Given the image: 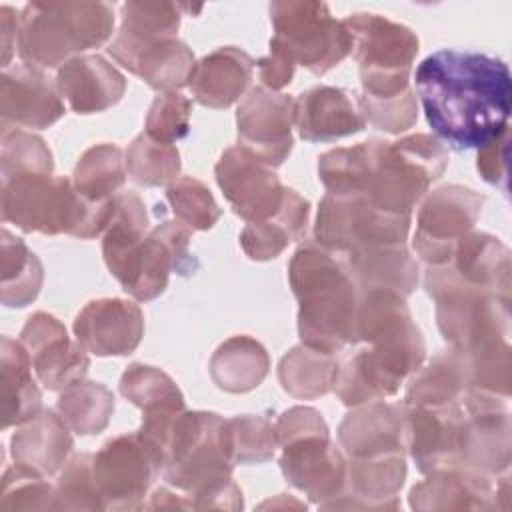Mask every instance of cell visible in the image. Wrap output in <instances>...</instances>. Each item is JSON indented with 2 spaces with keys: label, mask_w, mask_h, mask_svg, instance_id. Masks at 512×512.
I'll return each instance as SVG.
<instances>
[{
  "label": "cell",
  "mask_w": 512,
  "mask_h": 512,
  "mask_svg": "<svg viewBox=\"0 0 512 512\" xmlns=\"http://www.w3.org/2000/svg\"><path fill=\"white\" fill-rule=\"evenodd\" d=\"M414 84L428 126L452 150H478L508 128L512 80L498 56L436 50L416 66Z\"/></svg>",
  "instance_id": "1"
},
{
  "label": "cell",
  "mask_w": 512,
  "mask_h": 512,
  "mask_svg": "<svg viewBox=\"0 0 512 512\" xmlns=\"http://www.w3.org/2000/svg\"><path fill=\"white\" fill-rule=\"evenodd\" d=\"M228 424L216 412L182 410L164 444V480L184 492L192 510H238L242 490L232 478Z\"/></svg>",
  "instance_id": "2"
},
{
  "label": "cell",
  "mask_w": 512,
  "mask_h": 512,
  "mask_svg": "<svg viewBox=\"0 0 512 512\" xmlns=\"http://www.w3.org/2000/svg\"><path fill=\"white\" fill-rule=\"evenodd\" d=\"M288 282L298 300V336L304 346L338 354L358 344L362 292L338 254L304 242L290 258Z\"/></svg>",
  "instance_id": "3"
},
{
  "label": "cell",
  "mask_w": 512,
  "mask_h": 512,
  "mask_svg": "<svg viewBox=\"0 0 512 512\" xmlns=\"http://www.w3.org/2000/svg\"><path fill=\"white\" fill-rule=\"evenodd\" d=\"M0 212L4 224H14L22 232L90 240L104 234L112 198L90 202L74 188L72 178L64 176H20L2 182Z\"/></svg>",
  "instance_id": "4"
},
{
  "label": "cell",
  "mask_w": 512,
  "mask_h": 512,
  "mask_svg": "<svg viewBox=\"0 0 512 512\" xmlns=\"http://www.w3.org/2000/svg\"><path fill=\"white\" fill-rule=\"evenodd\" d=\"M114 32V8L108 2H28L18 14L22 64L60 68L86 50L100 48Z\"/></svg>",
  "instance_id": "5"
},
{
  "label": "cell",
  "mask_w": 512,
  "mask_h": 512,
  "mask_svg": "<svg viewBox=\"0 0 512 512\" xmlns=\"http://www.w3.org/2000/svg\"><path fill=\"white\" fill-rule=\"evenodd\" d=\"M368 166L360 194L372 206L410 216L448 166L446 146L432 134H410L400 140L370 138Z\"/></svg>",
  "instance_id": "6"
},
{
  "label": "cell",
  "mask_w": 512,
  "mask_h": 512,
  "mask_svg": "<svg viewBox=\"0 0 512 512\" xmlns=\"http://www.w3.org/2000/svg\"><path fill=\"white\" fill-rule=\"evenodd\" d=\"M276 424L280 470L290 486L322 508L346 486V454L330 440L322 414L312 406L284 410Z\"/></svg>",
  "instance_id": "7"
},
{
  "label": "cell",
  "mask_w": 512,
  "mask_h": 512,
  "mask_svg": "<svg viewBox=\"0 0 512 512\" xmlns=\"http://www.w3.org/2000/svg\"><path fill=\"white\" fill-rule=\"evenodd\" d=\"M342 22L352 36L350 54L360 72V96L386 100L408 94L410 70L420 50L416 32L370 12L350 14Z\"/></svg>",
  "instance_id": "8"
},
{
  "label": "cell",
  "mask_w": 512,
  "mask_h": 512,
  "mask_svg": "<svg viewBox=\"0 0 512 512\" xmlns=\"http://www.w3.org/2000/svg\"><path fill=\"white\" fill-rule=\"evenodd\" d=\"M356 340L364 342L366 356L398 388L426 358L424 336L412 320L406 298L394 290L360 294Z\"/></svg>",
  "instance_id": "9"
},
{
  "label": "cell",
  "mask_w": 512,
  "mask_h": 512,
  "mask_svg": "<svg viewBox=\"0 0 512 512\" xmlns=\"http://www.w3.org/2000/svg\"><path fill=\"white\" fill-rule=\"evenodd\" d=\"M424 290L436 302L442 338L462 352L510 338V292L464 286L424 270Z\"/></svg>",
  "instance_id": "10"
},
{
  "label": "cell",
  "mask_w": 512,
  "mask_h": 512,
  "mask_svg": "<svg viewBox=\"0 0 512 512\" xmlns=\"http://www.w3.org/2000/svg\"><path fill=\"white\" fill-rule=\"evenodd\" d=\"M272 46L284 50L296 66L322 76L352 52V36L324 2L276 0L270 4Z\"/></svg>",
  "instance_id": "11"
},
{
  "label": "cell",
  "mask_w": 512,
  "mask_h": 512,
  "mask_svg": "<svg viewBox=\"0 0 512 512\" xmlns=\"http://www.w3.org/2000/svg\"><path fill=\"white\" fill-rule=\"evenodd\" d=\"M190 238L192 230L180 220H162L136 246L104 262L126 294L150 302L166 290L170 274L196 272L198 260L190 252Z\"/></svg>",
  "instance_id": "12"
},
{
  "label": "cell",
  "mask_w": 512,
  "mask_h": 512,
  "mask_svg": "<svg viewBox=\"0 0 512 512\" xmlns=\"http://www.w3.org/2000/svg\"><path fill=\"white\" fill-rule=\"evenodd\" d=\"M410 222V216L384 212L362 198L326 194L318 206L314 242L338 256L368 246L406 244Z\"/></svg>",
  "instance_id": "13"
},
{
  "label": "cell",
  "mask_w": 512,
  "mask_h": 512,
  "mask_svg": "<svg viewBox=\"0 0 512 512\" xmlns=\"http://www.w3.org/2000/svg\"><path fill=\"white\" fill-rule=\"evenodd\" d=\"M162 468L160 450L138 430L106 440L92 460L106 510L144 508V498Z\"/></svg>",
  "instance_id": "14"
},
{
  "label": "cell",
  "mask_w": 512,
  "mask_h": 512,
  "mask_svg": "<svg viewBox=\"0 0 512 512\" xmlns=\"http://www.w3.org/2000/svg\"><path fill=\"white\" fill-rule=\"evenodd\" d=\"M484 194L462 184H446L422 198L412 248L426 266L446 264L456 242L474 230Z\"/></svg>",
  "instance_id": "15"
},
{
  "label": "cell",
  "mask_w": 512,
  "mask_h": 512,
  "mask_svg": "<svg viewBox=\"0 0 512 512\" xmlns=\"http://www.w3.org/2000/svg\"><path fill=\"white\" fill-rule=\"evenodd\" d=\"M464 424L460 438V468L498 478L510 470L512 440L506 398L468 390L462 398Z\"/></svg>",
  "instance_id": "16"
},
{
  "label": "cell",
  "mask_w": 512,
  "mask_h": 512,
  "mask_svg": "<svg viewBox=\"0 0 512 512\" xmlns=\"http://www.w3.org/2000/svg\"><path fill=\"white\" fill-rule=\"evenodd\" d=\"M294 98L264 86L250 88L236 110L238 146L270 168H278L294 148Z\"/></svg>",
  "instance_id": "17"
},
{
  "label": "cell",
  "mask_w": 512,
  "mask_h": 512,
  "mask_svg": "<svg viewBox=\"0 0 512 512\" xmlns=\"http://www.w3.org/2000/svg\"><path fill=\"white\" fill-rule=\"evenodd\" d=\"M214 176L234 214L246 224L268 220L282 208L286 186H282L274 168L238 144L220 154Z\"/></svg>",
  "instance_id": "18"
},
{
  "label": "cell",
  "mask_w": 512,
  "mask_h": 512,
  "mask_svg": "<svg viewBox=\"0 0 512 512\" xmlns=\"http://www.w3.org/2000/svg\"><path fill=\"white\" fill-rule=\"evenodd\" d=\"M32 356L38 382L48 390H64L88 374L90 358L78 340H70L64 324L48 314L28 316L18 338Z\"/></svg>",
  "instance_id": "19"
},
{
  "label": "cell",
  "mask_w": 512,
  "mask_h": 512,
  "mask_svg": "<svg viewBox=\"0 0 512 512\" xmlns=\"http://www.w3.org/2000/svg\"><path fill=\"white\" fill-rule=\"evenodd\" d=\"M462 424V400L446 406L406 408V448L422 474L460 468Z\"/></svg>",
  "instance_id": "20"
},
{
  "label": "cell",
  "mask_w": 512,
  "mask_h": 512,
  "mask_svg": "<svg viewBox=\"0 0 512 512\" xmlns=\"http://www.w3.org/2000/svg\"><path fill=\"white\" fill-rule=\"evenodd\" d=\"M78 344L94 356H128L144 336L140 306L124 298L90 300L72 324Z\"/></svg>",
  "instance_id": "21"
},
{
  "label": "cell",
  "mask_w": 512,
  "mask_h": 512,
  "mask_svg": "<svg viewBox=\"0 0 512 512\" xmlns=\"http://www.w3.org/2000/svg\"><path fill=\"white\" fill-rule=\"evenodd\" d=\"M404 480V452L346 458L344 492L326 502L322 510H398Z\"/></svg>",
  "instance_id": "22"
},
{
  "label": "cell",
  "mask_w": 512,
  "mask_h": 512,
  "mask_svg": "<svg viewBox=\"0 0 512 512\" xmlns=\"http://www.w3.org/2000/svg\"><path fill=\"white\" fill-rule=\"evenodd\" d=\"M66 114L64 98L56 82L34 66L4 68L0 76L2 130L10 124L24 128H48Z\"/></svg>",
  "instance_id": "23"
},
{
  "label": "cell",
  "mask_w": 512,
  "mask_h": 512,
  "mask_svg": "<svg viewBox=\"0 0 512 512\" xmlns=\"http://www.w3.org/2000/svg\"><path fill=\"white\" fill-rule=\"evenodd\" d=\"M294 126L306 142H334L366 128L354 92L336 86H314L294 98Z\"/></svg>",
  "instance_id": "24"
},
{
  "label": "cell",
  "mask_w": 512,
  "mask_h": 512,
  "mask_svg": "<svg viewBox=\"0 0 512 512\" xmlns=\"http://www.w3.org/2000/svg\"><path fill=\"white\" fill-rule=\"evenodd\" d=\"M338 444L346 458L406 454V406L384 400L354 406L338 426Z\"/></svg>",
  "instance_id": "25"
},
{
  "label": "cell",
  "mask_w": 512,
  "mask_h": 512,
  "mask_svg": "<svg viewBox=\"0 0 512 512\" xmlns=\"http://www.w3.org/2000/svg\"><path fill=\"white\" fill-rule=\"evenodd\" d=\"M408 492V504L418 512L492 510L498 508V482L466 468H446L424 474ZM500 478V476H498Z\"/></svg>",
  "instance_id": "26"
},
{
  "label": "cell",
  "mask_w": 512,
  "mask_h": 512,
  "mask_svg": "<svg viewBox=\"0 0 512 512\" xmlns=\"http://www.w3.org/2000/svg\"><path fill=\"white\" fill-rule=\"evenodd\" d=\"M56 86L72 112L96 114L122 100L126 78L104 56L80 54L58 68Z\"/></svg>",
  "instance_id": "27"
},
{
  "label": "cell",
  "mask_w": 512,
  "mask_h": 512,
  "mask_svg": "<svg viewBox=\"0 0 512 512\" xmlns=\"http://www.w3.org/2000/svg\"><path fill=\"white\" fill-rule=\"evenodd\" d=\"M426 270L464 286L510 292V250L486 232L470 230L456 242L446 264Z\"/></svg>",
  "instance_id": "28"
},
{
  "label": "cell",
  "mask_w": 512,
  "mask_h": 512,
  "mask_svg": "<svg viewBox=\"0 0 512 512\" xmlns=\"http://www.w3.org/2000/svg\"><path fill=\"white\" fill-rule=\"evenodd\" d=\"M254 58L238 46H220L200 58L192 70L188 88L204 108H228L248 90L254 74Z\"/></svg>",
  "instance_id": "29"
},
{
  "label": "cell",
  "mask_w": 512,
  "mask_h": 512,
  "mask_svg": "<svg viewBox=\"0 0 512 512\" xmlns=\"http://www.w3.org/2000/svg\"><path fill=\"white\" fill-rule=\"evenodd\" d=\"M72 430L54 410H40L18 424L10 438L12 460L36 474L54 476L64 468L74 448Z\"/></svg>",
  "instance_id": "30"
},
{
  "label": "cell",
  "mask_w": 512,
  "mask_h": 512,
  "mask_svg": "<svg viewBox=\"0 0 512 512\" xmlns=\"http://www.w3.org/2000/svg\"><path fill=\"white\" fill-rule=\"evenodd\" d=\"M182 6L174 2H126L120 8V28L108 46V54L130 68L136 54L164 38H176Z\"/></svg>",
  "instance_id": "31"
},
{
  "label": "cell",
  "mask_w": 512,
  "mask_h": 512,
  "mask_svg": "<svg viewBox=\"0 0 512 512\" xmlns=\"http://www.w3.org/2000/svg\"><path fill=\"white\" fill-rule=\"evenodd\" d=\"M348 274L364 290H394L400 296H410L420 280L418 262L412 258L406 244H384L352 250L340 256Z\"/></svg>",
  "instance_id": "32"
},
{
  "label": "cell",
  "mask_w": 512,
  "mask_h": 512,
  "mask_svg": "<svg viewBox=\"0 0 512 512\" xmlns=\"http://www.w3.org/2000/svg\"><path fill=\"white\" fill-rule=\"evenodd\" d=\"M308 218L310 202L296 190L286 188L282 208L268 220L248 222L240 232V246L250 260H274L292 242L306 240Z\"/></svg>",
  "instance_id": "33"
},
{
  "label": "cell",
  "mask_w": 512,
  "mask_h": 512,
  "mask_svg": "<svg viewBox=\"0 0 512 512\" xmlns=\"http://www.w3.org/2000/svg\"><path fill=\"white\" fill-rule=\"evenodd\" d=\"M32 356L20 340H0L2 430L18 426L42 410V394L32 378Z\"/></svg>",
  "instance_id": "34"
},
{
  "label": "cell",
  "mask_w": 512,
  "mask_h": 512,
  "mask_svg": "<svg viewBox=\"0 0 512 512\" xmlns=\"http://www.w3.org/2000/svg\"><path fill=\"white\" fill-rule=\"evenodd\" d=\"M468 388V358L450 346L412 374L402 404L406 408L446 406L462 400Z\"/></svg>",
  "instance_id": "35"
},
{
  "label": "cell",
  "mask_w": 512,
  "mask_h": 512,
  "mask_svg": "<svg viewBox=\"0 0 512 512\" xmlns=\"http://www.w3.org/2000/svg\"><path fill=\"white\" fill-rule=\"evenodd\" d=\"M212 382L228 394H246L258 388L270 370V356L266 348L252 336L238 334L224 340L212 354L210 364Z\"/></svg>",
  "instance_id": "36"
},
{
  "label": "cell",
  "mask_w": 512,
  "mask_h": 512,
  "mask_svg": "<svg viewBox=\"0 0 512 512\" xmlns=\"http://www.w3.org/2000/svg\"><path fill=\"white\" fill-rule=\"evenodd\" d=\"M196 58L192 48L178 38H164L142 48L128 72L144 80L152 90L178 92L188 86Z\"/></svg>",
  "instance_id": "37"
},
{
  "label": "cell",
  "mask_w": 512,
  "mask_h": 512,
  "mask_svg": "<svg viewBox=\"0 0 512 512\" xmlns=\"http://www.w3.org/2000/svg\"><path fill=\"white\" fill-rule=\"evenodd\" d=\"M0 298L6 308H24L32 304L44 282V268L40 258L26 246V242L14 236L8 228H2V252H0Z\"/></svg>",
  "instance_id": "38"
},
{
  "label": "cell",
  "mask_w": 512,
  "mask_h": 512,
  "mask_svg": "<svg viewBox=\"0 0 512 512\" xmlns=\"http://www.w3.org/2000/svg\"><path fill=\"white\" fill-rule=\"evenodd\" d=\"M338 358L310 346L290 348L278 362L282 390L298 400H314L332 392Z\"/></svg>",
  "instance_id": "39"
},
{
  "label": "cell",
  "mask_w": 512,
  "mask_h": 512,
  "mask_svg": "<svg viewBox=\"0 0 512 512\" xmlns=\"http://www.w3.org/2000/svg\"><path fill=\"white\" fill-rule=\"evenodd\" d=\"M126 176V152L116 144L102 142L88 148L78 158L72 184L86 200L106 202L120 192Z\"/></svg>",
  "instance_id": "40"
},
{
  "label": "cell",
  "mask_w": 512,
  "mask_h": 512,
  "mask_svg": "<svg viewBox=\"0 0 512 512\" xmlns=\"http://www.w3.org/2000/svg\"><path fill=\"white\" fill-rule=\"evenodd\" d=\"M120 394L142 410V416H160L186 410L184 394L160 368L142 362L130 364L118 384Z\"/></svg>",
  "instance_id": "41"
},
{
  "label": "cell",
  "mask_w": 512,
  "mask_h": 512,
  "mask_svg": "<svg viewBox=\"0 0 512 512\" xmlns=\"http://www.w3.org/2000/svg\"><path fill=\"white\" fill-rule=\"evenodd\" d=\"M114 394L100 382L80 380L64 388L56 410L68 428L80 436H94L108 428L114 414Z\"/></svg>",
  "instance_id": "42"
},
{
  "label": "cell",
  "mask_w": 512,
  "mask_h": 512,
  "mask_svg": "<svg viewBox=\"0 0 512 512\" xmlns=\"http://www.w3.org/2000/svg\"><path fill=\"white\" fill-rule=\"evenodd\" d=\"M126 168L130 178L148 188L168 186L178 178L182 162L174 144L152 140L144 132L138 134L126 150Z\"/></svg>",
  "instance_id": "43"
},
{
  "label": "cell",
  "mask_w": 512,
  "mask_h": 512,
  "mask_svg": "<svg viewBox=\"0 0 512 512\" xmlns=\"http://www.w3.org/2000/svg\"><path fill=\"white\" fill-rule=\"evenodd\" d=\"M54 160L48 144L26 130H4L0 150L2 182L20 176H52Z\"/></svg>",
  "instance_id": "44"
},
{
  "label": "cell",
  "mask_w": 512,
  "mask_h": 512,
  "mask_svg": "<svg viewBox=\"0 0 512 512\" xmlns=\"http://www.w3.org/2000/svg\"><path fill=\"white\" fill-rule=\"evenodd\" d=\"M144 200L136 192H118L112 198V214L102 234V256L126 252L136 246L150 230Z\"/></svg>",
  "instance_id": "45"
},
{
  "label": "cell",
  "mask_w": 512,
  "mask_h": 512,
  "mask_svg": "<svg viewBox=\"0 0 512 512\" xmlns=\"http://www.w3.org/2000/svg\"><path fill=\"white\" fill-rule=\"evenodd\" d=\"M234 464H264L278 450L276 424L266 414H238L226 418Z\"/></svg>",
  "instance_id": "46"
},
{
  "label": "cell",
  "mask_w": 512,
  "mask_h": 512,
  "mask_svg": "<svg viewBox=\"0 0 512 512\" xmlns=\"http://www.w3.org/2000/svg\"><path fill=\"white\" fill-rule=\"evenodd\" d=\"M166 200L176 220L186 224L192 232L214 228L222 216L210 188L192 176H178L172 180L166 186Z\"/></svg>",
  "instance_id": "47"
},
{
  "label": "cell",
  "mask_w": 512,
  "mask_h": 512,
  "mask_svg": "<svg viewBox=\"0 0 512 512\" xmlns=\"http://www.w3.org/2000/svg\"><path fill=\"white\" fill-rule=\"evenodd\" d=\"M94 454L72 456L54 486L56 510H106L92 470Z\"/></svg>",
  "instance_id": "48"
},
{
  "label": "cell",
  "mask_w": 512,
  "mask_h": 512,
  "mask_svg": "<svg viewBox=\"0 0 512 512\" xmlns=\"http://www.w3.org/2000/svg\"><path fill=\"white\" fill-rule=\"evenodd\" d=\"M34 512L56 510L54 486L46 476L36 474L20 464L6 468L0 484V512Z\"/></svg>",
  "instance_id": "49"
},
{
  "label": "cell",
  "mask_w": 512,
  "mask_h": 512,
  "mask_svg": "<svg viewBox=\"0 0 512 512\" xmlns=\"http://www.w3.org/2000/svg\"><path fill=\"white\" fill-rule=\"evenodd\" d=\"M464 354L468 358V390H480L508 400L512 386L510 342L500 340Z\"/></svg>",
  "instance_id": "50"
},
{
  "label": "cell",
  "mask_w": 512,
  "mask_h": 512,
  "mask_svg": "<svg viewBox=\"0 0 512 512\" xmlns=\"http://www.w3.org/2000/svg\"><path fill=\"white\" fill-rule=\"evenodd\" d=\"M192 100L180 92H160L148 108L144 134L152 140L174 144L190 130Z\"/></svg>",
  "instance_id": "51"
},
{
  "label": "cell",
  "mask_w": 512,
  "mask_h": 512,
  "mask_svg": "<svg viewBox=\"0 0 512 512\" xmlns=\"http://www.w3.org/2000/svg\"><path fill=\"white\" fill-rule=\"evenodd\" d=\"M360 110L376 130L388 132V134H400L410 130L418 120V100L414 88L398 98H386V100H374L356 96Z\"/></svg>",
  "instance_id": "52"
},
{
  "label": "cell",
  "mask_w": 512,
  "mask_h": 512,
  "mask_svg": "<svg viewBox=\"0 0 512 512\" xmlns=\"http://www.w3.org/2000/svg\"><path fill=\"white\" fill-rule=\"evenodd\" d=\"M510 128V126H508ZM508 128L478 148L476 168L484 182L508 192Z\"/></svg>",
  "instance_id": "53"
},
{
  "label": "cell",
  "mask_w": 512,
  "mask_h": 512,
  "mask_svg": "<svg viewBox=\"0 0 512 512\" xmlns=\"http://www.w3.org/2000/svg\"><path fill=\"white\" fill-rule=\"evenodd\" d=\"M256 68H258V78L262 86L278 92L292 82L296 64L284 50L270 44V52L260 60H256Z\"/></svg>",
  "instance_id": "54"
},
{
  "label": "cell",
  "mask_w": 512,
  "mask_h": 512,
  "mask_svg": "<svg viewBox=\"0 0 512 512\" xmlns=\"http://www.w3.org/2000/svg\"><path fill=\"white\" fill-rule=\"evenodd\" d=\"M18 14L12 6L0 8V30H2V66L10 68V60L18 46Z\"/></svg>",
  "instance_id": "55"
},
{
  "label": "cell",
  "mask_w": 512,
  "mask_h": 512,
  "mask_svg": "<svg viewBox=\"0 0 512 512\" xmlns=\"http://www.w3.org/2000/svg\"><path fill=\"white\" fill-rule=\"evenodd\" d=\"M146 510H192V504L186 494L172 492L168 488H158L152 492L150 502L144 504Z\"/></svg>",
  "instance_id": "56"
}]
</instances>
